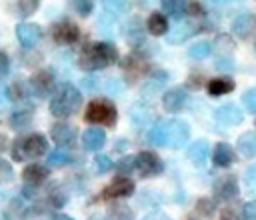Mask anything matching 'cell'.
Instances as JSON below:
<instances>
[{
  "label": "cell",
  "instance_id": "8",
  "mask_svg": "<svg viewBox=\"0 0 256 220\" xmlns=\"http://www.w3.org/2000/svg\"><path fill=\"white\" fill-rule=\"evenodd\" d=\"M50 34H52L54 42H58V44H74L80 38V28L74 22L62 20V22H56L52 26Z\"/></svg>",
  "mask_w": 256,
  "mask_h": 220
},
{
  "label": "cell",
  "instance_id": "30",
  "mask_svg": "<svg viewBox=\"0 0 256 220\" xmlns=\"http://www.w3.org/2000/svg\"><path fill=\"white\" fill-rule=\"evenodd\" d=\"M210 52H212V46L204 40H200V42H196L188 48V56L194 58V60H204L206 56H210Z\"/></svg>",
  "mask_w": 256,
  "mask_h": 220
},
{
  "label": "cell",
  "instance_id": "52",
  "mask_svg": "<svg viewBox=\"0 0 256 220\" xmlns=\"http://www.w3.org/2000/svg\"><path fill=\"white\" fill-rule=\"evenodd\" d=\"M4 200H6V194H4V192H2V190H0V204H2V202H4Z\"/></svg>",
  "mask_w": 256,
  "mask_h": 220
},
{
  "label": "cell",
  "instance_id": "14",
  "mask_svg": "<svg viewBox=\"0 0 256 220\" xmlns=\"http://www.w3.org/2000/svg\"><path fill=\"white\" fill-rule=\"evenodd\" d=\"M214 196L218 200H234L238 196V180L236 176H222L214 182Z\"/></svg>",
  "mask_w": 256,
  "mask_h": 220
},
{
  "label": "cell",
  "instance_id": "26",
  "mask_svg": "<svg viewBox=\"0 0 256 220\" xmlns=\"http://www.w3.org/2000/svg\"><path fill=\"white\" fill-rule=\"evenodd\" d=\"M238 152L244 156V158H252L256 154V138L252 132H244L240 138H238Z\"/></svg>",
  "mask_w": 256,
  "mask_h": 220
},
{
  "label": "cell",
  "instance_id": "18",
  "mask_svg": "<svg viewBox=\"0 0 256 220\" xmlns=\"http://www.w3.org/2000/svg\"><path fill=\"white\" fill-rule=\"evenodd\" d=\"M82 144L90 152H98L106 144V134L100 128H88L82 132Z\"/></svg>",
  "mask_w": 256,
  "mask_h": 220
},
{
  "label": "cell",
  "instance_id": "22",
  "mask_svg": "<svg viewBox=\"0 0 256 220\" xmlns=\"http://www.w3.org/2000/svg\"><path fill=\"white\" fill-rule=\"evenodd\" d=\"M148 142L152 146H168V130L166 122H156L148 132Z\"/></svg>",
  "mask_w": 256,
  "mask_h": 220
},
{
  "label": "cell",
  "instance_id": "34",
  "mask_svg": "<svg viewBox=\"0 0 256 220\" xmlns=\"http://www.w3.org/2000/svg\"><path fill=\"white\" fill-rule=\"evenodd\" d=\"M70 6L74 8L76 14H80V16L84 18V16H90V14H92L94 0H70Z\"/></svg>",
  "mask_w": 256,
  "mask_h": 220
},
{
  "label": "cell",
  "instance_id": "27",
  "mask_svg": "<svg viewBox=\"0 0 256 220\" xmlns=\"http://www.w3.org/2000/svg\"><path fill=\"white\" fill-rule=\"evenodd\" d=\"M40 0H14V14L26 18V16H32L38 8Z\"/></svg>",
  "mask_w": 256,
  "mask_h": 220
},
{
  "label": "cell",
  "instance_id": "19",
  "mask_svg": "<svg viewBox=\"0 0 256 220\" xmlns=\"http://www.w3.org/2000/svg\"><path fill=\"white\" fill-rule=\"evenodd\" d=\"M208 152H210V146L206 140H196L192 142V146L188 148V160L194 164V166H204V162L208 160Z\"/></svg>",
  "mask_w": 256,
  "mask_h": 220
},
{
  "label": "cell",
  "instance_id": "17",
  "mask_svg": "<svg viewBox=\"0 0 256 220\" xmlns=\"http://www.w3.org/2000/svg\"><path fill=\"white\" fill-rule=\"evenodd\" d=\"M48 168L42 166V164H28L24 170H22V180L28 184V186H40L46 178H48Z\"/></svg>",
  "mask_w": 256,
  "mask_h": 220
},
{
  "label": "cell",
  "instance_id": "32",
  "mask_svg": "<svg viewBox=\"0 0 256 220\" xmlns=\"http://www.w3.org/2000/svg\"><path fill=\"white\" fill-rule=\"evenodd\" d=\"M68 162H70V154L64 150H54L48 154V166H52V168H62Z\"/></svg>",
  "mask_w": 256,
  "mask_h": 220
},
{
  "label": "cell",
  "instance_id": "4",
  "mask_svg": "<svg viewBox=\"0 0 256 220\" xmlns=\"http://www.w3.org/2000/svg\"><path fill=\"white\" fill-rule=\"evenodd\" d=\"M84 120L90 124H104L112 128L118 120V112H116V106L108 100H92L86 106Z\"/></svg>",
  "mask_w": 256,
  "mask_h": 220
},
{
  "label": "cell",
  "instance_id": "51",
  "mask_svg": "<svg viewBox=\"0 0 256 220\" xmlns=\"http://www.w3.org/2000/svg\"><path fill=\"white\" fill-rule=\"evenodd\" d=\"M4 148H6V138H4L2 134H0V152H2Z\"/></svg>",
  "mask_w": 256,
  "mask_h": 220
},
{
  "label": "cell",
  "instance_id": "42",
  "mask_svg": "<svg viewBox=\"0 0 256 220\" xmlns=\"http://www.w3.org/2000/svg\"><path fill=\"white\" fill-rule=\"evenodd\" d=\"M242 216H244V220H256V200H250L244 204Z\"/></svg>",
  "mask_w": 256,
  "mask_h": 220
},
{
  "label": "cell",
  "instance_id": "1",
  "mask_svg": "<svg viewBox=\"0 0 256 220\" xmlns=\"http://www.w3.org/2000/svg\"><path fill=\"white\" fill-rule=\"evenodd\" d=\"M80 104H82V92L74 84L66 82L54 90L50 98V112L56 118H68L80 108Z\"/></svg>",
  "mask_w": 256,
  "mask_h": 220
},
{
  "label": "cell",
  "instance_id": "16",
  "mask_svg": "<svg viewBox=\"0 0 256 220\" xmlns=\"http://www.w3.org/2000/svg\"><path fill=\"white\" fill-rule=\"evenodd\" d=\"M212 162L218 168H228L234 162V148L228 142H218L212 152Z\"/></svg>",
  "mask_w": 256,
  "mask_h": 220
},
{
  "label": "cell",
  "instance_id": "7",
  "mask_svg": "<svg viewBox=\"0 0 256 220\" xmlns=\"http://www.w3.org/2000/svg\"><path fill=\"white\" fill-rule=\"evenodd\" d=\"M56 86V80H54V74L50 70H38L32 80H30V92L36 94L38 98H46Z\"/></svg>",
  "mask_w": 256,
  "mask_h": 220
},
{
  "label": "cell",
  "instance_id": "23",
  "mask_svg": "<svg viewBox=\"0 0 256 220\" xmlns=\"http://www.w3.org/2000/svg\"><path fill=\"white\" fill-rule=\"evenodd\" d=\"M146 28H148V32H150V34L160 36V34H164V32L168 30V20H166V16H164V14H160V12H152V14L148 16Z\"/></svg>",
  "mask_w": 256,
  "mask_h": 220
},
{
  "label": "cell",
  "instance_id": "56",
  "mask_svg": "<svg viewBox=\"0 0 256 220\" xmlns=\"http://www.w3.org/2000/svg\"><path fill=\"white\" fill-rule=\"evenodd\" d=\"M0 56H2V54H0Z\"/></svg>",
  "mask_w": 256,
  "mask_h": 220
},
{
  "label": "cell",
  "instance_id": "50",
  "mask_svg": "<svg viewBox=\"0 0 256 220\" xmlns=\"http://www.w3.org/2000/svg\"><path fill=\"white\" fill-rule=\"evenodd\" d=\"M50 220H74V218H70V216H66V214H56V216H52Z\"/></svg>",
  "mask_w": 256,
  "mask_h": 220
},
{
  "label": "cell",
  "instance_id": "44",
  "mask_svg": "<svg viewBox=\"0 0 256 220\" xmlns=\"http://www.w3.org/2000/svg\"><path fill=\"white\" fill-rule=\"evenodd\" d=\"M106 92H108V94H112V96L122 94V84H120V80H116V78L106 80Z\"/></svg>",
  "mask_w": 256,
  "mask_h": 220
},
{
  "label": "cell",
  "instance_id": "21",
  "mask_svg": "<svg viewBox=\"0 0 256 220\" xmlns=\"http://www.w3.org/2000/svg\"><path fill=\"white\" fill-rule=\"evenodd\" d=\"M152 118H154L152 110H150L148 106H144V104H134L132 110H130V120H132V124H134L136 128H142V126L150 124Z\"/></svg>",
  "mask_w": 256,
  "mask_h": 220
},
{
  "label": "cell",
  "instance_id": "5",
  "mask_svg": "<svg viewBox=\"0 0 256 220\" xmlns=\"http://www.w3.org/2000/svg\"><path fill=\"white\" fill-rule=\"evenodd\" d=\"M136 170L140 172L142 178H154L162 172V160L156 152L150 150H142L136 156Z\"/></svg>",
  "mask_w": 256,
  "mask_h": 220
},
{
  "label": "cell",
  "instance_id": "11",
  "mask_svg": "<svg viewBox=\"0 0 256 220\" xmlns=\"http://www.w3.org/2000/svg\"><path fill=\"white\" fill-rule=\"evenodd\" d=\"M256 32V18L250 12H242L232 20V34L240 40L250 38Z\"/></svg>",
  "mask_w": 256,
  "mask_h": 220
},
{
  "label": "cell",
  "instance_id": "37",
  "mask_svg": "<svg viewBox=\"0 0 256 220\" xmlns=\"http://www.w3.org/2000/svg\"><path fill=\"white\" fill-rule=\"evenodd\" d=\"M112 168V160L106 154H96L94 158V172L96 174H106Z\"/></svg>",
  "mask_w": 256,
  "mask_h": 220
},
{
  "label": "cell",
  "instance_id": "45",
  "mask_svg": "<svg viewBox=\"0 0 256 220\" xmlns=\"http://www.w3.org/2000/svg\"><path fill=\"white\" fill-rule=\"evenodd\" d=\"M80 86H82L86 92H94L96 86H98V82H96V78H84V80L80 82Z\"/></svg>",
  "mask_w": 256,
  "mask_h": 220
},
{
  "label": "cell",
  "instance_id": "10",
  "mask_svg": "<svg viewBox=\"0 0 256 220\" xmlns=\"http://www.w3.org/2000/svg\"><path fill=\"white\" fill-rule=\"evenodd\" d=\"M50 136H52L54 144L60 146V150L72 148L76 144V130H74V126H70L66 122H56L50 128Z\"/></svg>",
  "mask_w": 256,
  "mask_h": 220
},
{
  "label": "cell",
  "instance_id": "13",
  "mask_svg": "<svg viewBox=\"0 0 256 220\" xmlns=\"http://www.w3.org/2000/svg\"><path fill=\"white\" fill-rule=\"evenodd\" d=\"M214 118L222 126H238V124H242L244 114H242V110L236 104H224V106L216 108Z\"/></svg>",
  "mask_w": 256,
  "mask_h": 220
},
{
  "label": "cell",
  "instance_id": "47",
  "mask_svg": "<svg viewBox=\"0 0 256 220\" xmlns=\"http://www.w3.org/2000/svg\"><path fill=\"white\" fill-rule=\"evenodd\" d=\"M8 72H10V64H8V58L2 54L0 56V78L8 76Z\"/></svg>",
  "mask_w": 256,
  "mask_h": 220
},
{
  "label": "cell",
  "instance_id": "2",
  "mask_svg": "<svg viewBox=\"0 0 256 220\" xmlns=\"http://www.w3.org/2000/svg\"><path fill=\"white\" fill-rule=\"evenodd\" d=\"M118 60V50L112 42H96L84 50L80 56V66L84 70H100Z\"/></svg>",
  "mask_w": 256,
  "mask_h": 220
},
{
  "label": "cell",
  "instance_id": "24",
  "mask_svg": "<svg viewBox=\"0 0 256 220\" xmlns=\"http://www.w3.org/2000/svg\"><path fill=\"white\" fill-rule=\"evenodd\" d=\"M190 34H192V26L186 24V22H178V24L172 26L166 40H168V44H182Z\"/></svg>",
  "mask_w": 256,
  "mask_h": 220
},
{
  "label": "cell",
  "instance_id": "20",
  "mask_svg": "<svg viewBox=\"0 0 256 220\" xmlns=\"http://www.w3.org/2000/svg\"><path fill=\"white\" fill-rule=\"evenodd\" d=\"M206 90H208V94H212V96L230 94V92L234 90V80H232V78H228V76L212 78V80L206 84Z\"/></svg>",
  "mask_w": 256,
  "mask_h": 220
},
{
  "label": "cell",
  "instance_id": "36",
  "mask_svg": "<svg viewBox=\"0 0 256 220\" xmlns=\"http://www.w3.org/2000/svg\"><path fill=\"white\" fill-rule=\"evenodd\" d=\"M134 168H136V156H124V158H120L116 162V170H118L120 176L130 174Z\"/></svg>",
  "mask_w": 256,
  "mask_h": 220
},
{
  "label": "cell",
  "instance_id": "39",
  "mask_svg": "<svg viewBox=\"0 0 256 220\" xmlns=\"http://www.w3.org/2000/svg\"><path fill=\"white\" fill-rule=\"evenodd\" d=\"M244 184L248 188V192H256V164L248 166L244 172Z\"/></svg>",
  "mask_w": 256,
  "mask_h": 220
},
{
  "label": "cell",
  "instance_id": "9",
  "mask_svg": "<svg viewBox=\"0 0 256 220\" xmlns=\"http://www.w3.org/2000/svg\"><path fill=\"white\" fill-rule=\"evenodd\" d=\"M166 130H168V146L170 148H182L190 138V126L184 120L166 122Z\"/></svg>",
  "mask_w": 256,
  "mask_h": 220
},
{
  "label": "cell",
  "instance_id": "49",
  "mask_svg": "<svg viewBox=\"0 0 256 220\" xmlns=\"http://www.w3.org/2000/svg\"><path fill=\"white\" fill-rule=\"evenodd\" d=\"M188 12H190V16H204V8H202L198 2H192V4L188 6Z\"/></svg>",
  "mask_w": 256,
  "mask_h": 220
},
{
  "label": "cell",
  "instance_id": "3",
  "mask_svg": "<svg viewBox=\"0 0 256 220\" xmlns=\"http://www.w3.org/2000/svg\"><path fill=\"white\" fill-rule=\"evenodd\" d=\"M44 152H48V140L38 132L28 134V136H20L12 146V158L14 160L38 158Z\"/></svg>",
  "mask_w": 256,
  "mask_h": 220
},
{
  "label": "cell",
  "instance_id": "12",
  "mask_svg": "<svg viewBox=\"0 0 256 220\" xmlns=\"http://www.w3.org/2000/svg\"><path fill=\"white\" fill-rule=\"evenodd\" d=\"M40 36H42V30H40V26L34 24V22H22V24L16 26V38H18V42H20L24 48L36 46V42L40 40Z\"/></svg>",
  "mask_w": 256,
  "mask_h": 220
},
{
  "label": "cell",
  "instance_id": "33",
  "mask_svg": "<svg viewBox=\"0 0 256 220\" xmlns=\"http://www.w3.org/2000/svg\"><path fill=\"white\" fill-rule=\"evenodd\" d=\"M102 6L106 10V14H124L128 10L126 0H102Z\"/></svg>",
  "mask_w": 256,
  "mask_h": 220
},
{
  "label": "cell",
  "instance_id": "43",
  "mask_svg": "<svg viewBox=\"0 0 256 220\" xmlns=\"http://www.w3.org/2000/svg\"><path fill=\"white\" fill-rule=\"evenodd\" d=\"M216 70H220V72H230V70H234V62H232L228 56H222V58L216 60Z\"/></svg>",
  "mask_w": 256,
  "mask_h": 220
},
{
  "label": "cell",
  "instance_id": "35",
  "mask_svg": "<svg viewBox=\"0 0 256 220\" xmlns=\"http://www.w3.org/2000/svg\"><path fill=\"white\" fill-rule=\"evenodd\" d=\"M26 86H28L26 82H14L10 86V90H8V96L14 98V100H18V102H22L28 96V92H30V88H26Z\"/></svg>",
  "mask_w": 256,
  "mask_h": 220
},
{
  "label": "cell",
  "instance_id": "28",
  "mask_svg": "<svg viewBox=\"0 0 256 220\" xmlns=\"http://www.w3.org/2000/svg\"><path fill=\"white\" fill-rule=\"evenodd\" d=\"M108 220H134V212L126 204H112L108 212Z\"/></svg>",
  "mask_w": 256,
  "mask_h": 220
},
{
  "label": "cell",
  "instance_id": "29",
  "mask_svg": "<svg viewBox=\"0 0 256 220\" xmlns=\"http://www.w3.org/2000/svg\"><path fill=\"white\" fill-rule=\"evenodd\" d=\"M160 2H162L164 12L168 16H174V18L182 16L184 10H186V0H160Z\"/></svg>",
  "mask_w": 256,
  "mask_h": 220
},
{
  "label": "cell",
  "instance_id": "40",
  "mask_svg": "<svg viewBox=\"0 0 256 220\" xmlns=\"http://www.w3.org/2000/svg\"><path fill=\"white\" fill-rule=\"evenodd\" d=\"M242 212L236 206H226L220 210V220H242Z\"/></svg>",
  "mask_w": 256,
  "mask_h": 220
},
{
  "label": "cell",
  "instance_id": "31",
  "mask_svg": "<svg viewBox=\"0 0 256 220\" xmlns=\"http://www.w3.org/2000/svg\"><path fill=\"white\" fill-rule=\"evenodd\" d=\"M196 216H202L204 220H210V216L214 214V210H216V204H214V200L212 198H200L198 202H196Z\"/></svg>",
  "mask_w": 256,
  "mask_h": 220
},
{
  "label": "cell",
  "instance_id": "46",
  "mask_svg": "<svg viewBox=\"0 0 256 220\" xmlns=\"http://www.w3.org/2000/svg\"><path fill=\"white\" fill-rule=\"evenodd\" d=\"M10 104V96H8V90L6 88H0V112L6 110Z\"/></svg>",
  "mask_w": 256,
  "mask_h": 220
},
{
  "label": "cell",
  "instance_id": "53",
  "mask_svg": "<svg viewBox=\"0 0 256 220\" xmlns=\"http://www.w3.org/2000/svg\"><path fill=\"white\" fill-rule=\"evenodd\" d=\"M88 220H104V216H90Z\"/></svg>",
  "mask_w": 256,
  "mask_h": 220
},
{
  "label": "cell",
  "instance_id": "15",
  "mask_svg": "<svg viewBox=\"0 0 256 220\" xmlns=\"http://www.w3.org/2000/svg\"><path fill=\"white\" fill-rule=\"evenodd\" d=\"M186 100H188V92H186L184 88H170V90L162 96V106H164L166 112L176 114V112H180V110L184 108Z\"/></svg>",
  "mask_w": 256,
  "mask_h": 220
},
{
  "label": "cell",
  "instance_id": "55",
  "mask_svg": "<svg viewBox=\"0 0 256 220\" xmlns=\"http://www.w3.org/2000/svg\"><path fill=\"white\" fill-rule=\"evenodd\" d=\"M254 52H256V40H254Z\"/></svg>",
  "mask_w": 256,
  "mask_h": 220
},
{
  "label": "cell",
  "instance_id": "25",
  "mask_svg": "<svg viewBox=\"0 0 256 220\" xmlns=\"http://www.w3.org/2000/svg\"><path fill=\"white\" fill-rule=\"evenodd\" d=\"M30 122H32V110L30 108H20V110L10 114V128L12 130H22V128L30 126Z\"/></svg>",
  "mask_w": 256,
  "mask_h": 220
},
{
  "label": "cell",
  "instance_id": "48",
  "mask_svg": "<svg viewBox=\"0 0 256 220\" xmlns=\"http://www.w3.org/2000/svg\"><path fill=\"white\" fill-rule=\"evenodd\" d=\"M142 220H172L168 214H164V212H150V214H146Z\"/></svg>",
  "mask_w": 256,
  "mask_h": 220
},
{
  "label": "cell",
  "instance_id": "54",
  "mask_svg": "<svg viewBox=\"0 0 256 220\" xmlns=\"http://www.w3.org/2000/svg\"><path fill=\"white\" fill-rule=\"evenodd\" d=\"M212 2H226V0H212Z\"/></svg>",
  "mask_w": 256,
  "mask_h": 220
},
{
  "label": "cell",
  "instance_id": "38",
  "mask_svg": "<svg viewBox=\"0 0 256 220\" xmlns=\"http://www.w3.org/2000/svg\"><path fill=\"white\" fill-rule=\"evenodd\" d=\"M242 104L250 114H256V88H250L242 94Z\"/></svg>",
  "mask_w": 256,
  "mask_h": 220
},
{
  "label": "cell",
  "instance_id": "41",
  "mask_svg": "<svg viewBox=\"0 0 256 220\" xmlns=\"http://www.w3.org/2000/svg\"><path fill=\"white\" fill-rule=\"evenodd\" d=\"M14 178V172H12V166L0 158V182H10Z\"/></svg>",
  "mask_w": 256,
  "mask_h": 220
},
{
  "label": "cell",
  "instance_id": "6",
  "mask_svg": "<svg viewBox=\"0 0 256 220\" xmlns=\"http://www.w3.org/2000/svg\"><path fill=\"white\" fill-rule=\"evenodd\" d=\"M134 190H136V186H134V182H132L128 176H118V178H114V180L102 190V198H106V200L128 198V196L134 194Z\"/></svg>",
  "mask_w": 256,
  "mask_h": 220
}]
</instances>
